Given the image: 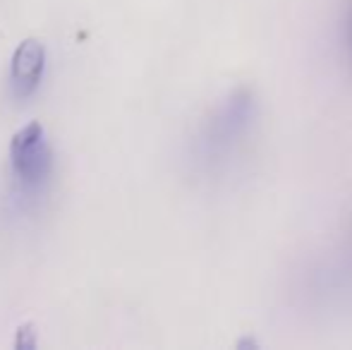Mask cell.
<instances>
[{
    "mask_svg": "<svg viewBox=\"0 0 352 350\" xmlns=\"http://www.w3.org/2000/svg\"><path fill=\"white\" fill-rule=\"evenodd\" d=\"M43 65H46V48L38 39H24L12 56V82L17 94L27 96L38 87L43 75Z\"/></svg>",
    "mask_w": 352,
    "mask_h": 350,
    "instance_id": "cell-2",
    "label": "cell"
},
{
    "mask_svg": "<svg viewBox=\"0 0 352 350\" xmlns=\"http://www.w3.org/2000/svg\"><path fill=\"white\" fill-rule=\"evenodd\" d=\"M10 164L12 173L24 190H38L51 173V149L46 144L41 122H29L14 132L10 142Z\"/></svg>",
    "mask_w": 352,
    "mask_h": 350,
    "instance_id": "cell-1",
    "label": "cell"
},
{
    "mask_svg": "<svg viewBox=\"0 0 352 350\" xmlns=\"http://www.w3.org/2000/svg\"><path fill=\"white\" fill-rule=\"evenodd\" d=\"M14 348L17 350L36 348V331H34L32 324H24V327L17 329V341H14Z\"/></svg>",
    "mask_w": 352,
    "mask_h": 350,
    "instance_id": "cell-3",
    "label": "cell"
}]
</instances>
